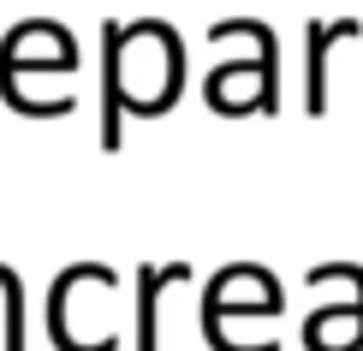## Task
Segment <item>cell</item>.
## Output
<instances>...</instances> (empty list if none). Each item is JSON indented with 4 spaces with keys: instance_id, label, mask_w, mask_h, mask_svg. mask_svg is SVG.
Here are the masks:
<instances>
[{
    "instance_id": "obj_3",
    "label": "cell",
    "mask_w": 363,
    "mask_h": 351,
    "mask_svg": "<svg viewBox=\"0 0 363 351\" xmlns=\"http://www.w3.org/2000/svg\"><path fill=\"white\" fill-rule=\"evenodd\" d=\"M191 280V262H167V268H138V351H155V303L167 286Z\"/></svg>"
},
{
    "instance_id": "obj_4",
    "label": "cell",
    "mask_w": 363,
    "mask_h": 351,
    "mask_svg": "<svg viewBox=\"0 0 363 351\" xmlns=\"http://www.w3.org/2000/svg\"><path fill=\"white\" fill-rule=\"evenodd\" d=\"M345 36H357L352 18H334V24H310V113H328V48Z\"/></svg>"
},
{
    "instance_id": "obj_1",
    "label": "cell",
    "mask_w": 363,
    "mask_h": 351,
    "mask_svg": "<svg viewBox=\"0 0 363 351\" xmlns=\"http://www.w3.org/2000/svg\"><path fill=\"white\" fill-rule=\"evenodd\" d=\"M245 268H250V262L220 268V274H215L220 286H208V298H203V333H208V345H215V351H274V345H233V340H226V328H220V316L233 310V303H226V292L245 280ZM238 316H274V303H238Z\"/></svg>"
},
{
    "instance_id": "obj_2",
    "label": "cell",
    "mask_w": 363,
    "mask_h": 351,
    "mask_svg": "<svg viewBox=\"0 0 363 351\" xmlns=\"http://www.w3.org/2000/svg\"><path fill=\"white\" fill-rule=\"evenodd\" d=\"M108 72H101V149H119V108H125V78H119V54H125V24L101 30Z\"/></svg>"
}]
</instances>
